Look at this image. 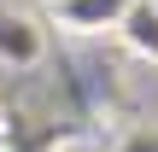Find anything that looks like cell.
<instances>
[{
  "label": "cell",
  "mask_w": 158,
  "mask_h": 152,
  "mask_svg": "<svg viewBox=\"0 0 158 152\" xmlns=\"http://www.w3.org/2000/svg\"><path fill=\"white\" fill-rule=\"evenodd\" d=\"M53 35L35 12H18V6H0V64L6 70H35L47 59Z\"/></svg>",
  "instance_id": "cell-1"
},
{
  "label": "cell",
  "mask_w": 158,
  "mask_h": 152,
  "mask_svg": "<svg viewBox=\"0 0 158 152\" xmlns=\"http://www.w3.org/2000/svg\"><path fill=\"white\" fill-rule=\"evenodd\" d=\"M0 152H12V146H6V135H0Z\"/></svg>",
  "instance_id": "cell-4"
},
{
  "label": "cell",
  "mask_w": 158,
  "mask_h": 152,
  "mask_svg": "<svg viewBox=\"0 0 158 152\" xmlns=\"http://www.w3.org/2000/svg\"><path fill=\"white\" fill-rule=\"evenodd\" d=\"M129 0H59L53 6V23L70 29V35H111L117 18H123Z\"/></svg>",
  "instance_id": "cell-3"
},
{
  "label": "cell",
  "mask_w": 158,
  "mask_h": 152,
  "mask_svg": "<svg viewBox=\"0 0 158 152\" xmlns=\"http://www.w3.org/2000/svg\"><path fill=\"white\" fill-rule=\"evenodd\" d=\"M47 6H59V0H47Z\"/></svg>",
  "instance_id": "cell-5"
},
{
  "label": "cell",
  "mask_w": 158,
  "mask_h": 152,
  "mask_svg": "<svg viewBox=\"0 0 158 152\" xmlns=\"http://www.w3.org/2000/svg\"><path fill=\"white\" fill-rule=\"evenodd\" d=\"M111 41H117L129 59L158 64V0H129L123 18H117V29H111Z\"/></svg>",
  "instance_id": "cell-2"
}]
</instances>
